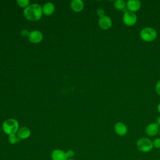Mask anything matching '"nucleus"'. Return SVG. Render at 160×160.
<instances>
[{"instance_id":"obj_3","label":"nucleus","mask_w":160,"mask_h":160,"mask_svg":"<svg viewBox=\"0 0 160 160\" xmlns=\"http://www.w3.org/2000/svg\"><path fill=\"white\" fill-rule=\"evenodd\" d=\"M136 147L139 151L144 153L149 152L154 148L152 141L149 138L146 137H142L138 139Z\"/></svg>"},{"instance_id":"obj_14","label":"nucleus","mask_w":160,"mask_h":160,"mask_svg":"<svg viewBox=\"0 0 160 160\" xmlns=\"http://www.w3.org/2000/svg\"><path fill=\"white\" fill-rule=\"evenodd\" d=\"M55 10V7L53 3L51 2H47L42 6V13L45 16H50L51 15Z\"/></svg>"},{"instance_id":"obj_1","label":"nucleus","mask_w":160,"mask_h":160,"mask_svg":"<svg viewBox=\"0 0 160 160\" xmlns=\"http://www.w3.org/2000/svg\"><path fill=\"white\" fill-rule=\"evenodd\" d=\"M42 6L38 3L29 4L23 11L24 18L31 21H36L39 20L42 16Z\"/></svg>"},{"instance_id":"obj_23","label":"nucleus","mask_w":160,"mask_h":160,"mask_svg":"<svg viewBox=\"0 0 160 160\" xmlns=\"http://www.w3.org/2000/svg\"><path fill=\"white\" fill-rule=\"evenodd\" d=\"M156 123L159 125V126L160 127V115L157 117V118H156Z\"/></svg>"},{"instance_id":"obj_19","label":"nucleus","mask_w":160,"mask_h":160,"mask_svg":"<svg viewBox=\"0 0 160 160\" xmlns=\"http://www.w3.org/2000/svg\"><path fill=\"white\" fill-rule=\"evenodd\" d=\"M66 156H67V158L68 159H71V158H72L74 156V151L71 150V149H69L68 151H67L66 152Z\"/></svg>"},{"instance_id":"obj_18","label":"nucleus","mask_w":160,"mask_h":160,"mask_svg":"<svg viewBox=\"0 0 160 160\" xmlns=\"http://www.w3.org/2000/svg\"><path fill=\"white\" fill-rule=\"evenodd\" d=\"M153 148L156 149H160V138H156L152 141Z\"/></svg>"},{"instance_id":"obj_9","label":"nucleus","mask_w":160,"mask_h":160,"mask_svg":"<svg viewBox=\"0 0 160 160\" xmlns=\"http://www.w3.org/2000/svg\"><path fill=\"white\" fill-rule=\"evenodd\" d=\"M115 133L119 136H124L128 132V127L122 122H118L114 126Z\"/></svg>"},{"instance_id":"obj_5","label":"nucleus","mask_w":160,"mask_h":160,"mask_svg":"<svg viewBox=\"0 0 160 160\" xmlns=\"http://www.w3.org/2000/svg\"><path fill=\"white\" fill-rule=\"evenodd\" d=\"M138 20L137 16L134 12L127 11L122 16V21L124 24L128 26H132L135 25Z\"/></svg>"},{"instance_id":"obj_24","label":"nucleus","mask_w":160,"mask_h":160,"mask_svg":"<svg viewBox=\"0 0 160 160\" xmlns=\"http://www.w3.org/2000/svg\"><path fill=\"white\" fill-rule=\"evenodd\" d=\"M157 110L158 111V112L160 114V102L158 104V107H157Z\"/></svg>"},{"instance_id":"obj_4","label":"nucleus","mask_w":160,"mask_h":160,"mask_svg":"<svg viewBox=\"0 0 160 160\" xmlns=\"http://www.w3.org/2000/svg\"><path fill=\"white\" fill-rule=\"evenodd\" d=\"M140 38L145 42H152L154 41L158 36L157 31L151 27H145L142 28L139 33Z\"/></svg>"},{"instance_id":"obj_8","label":"nucleus","mask_w":160,"mask_h":160,"mask_svg":"<svg viewBox=\"0 0 160 160\" xmlns=\"http://www.w3.org/2000/svg\"><path fill=\"white\" fill-rule=\"evenodd\" d=\"M99 26L103 30H108L110 29L112 25V22L111 19L108 16H104L103 17L99 18L98 20Z\"/></svg>"},{"instance_id":"obj_22","label":"nucleus","mask_w":160,"mask_h":160,"mask_svg":"<svg viewBox=\"0 0 160 160\" xmlns=\"http://www.w3.org/2000/svg\"><path fill=\"white\" fill-rule=\"evenodd\" d=\"M21 34H22V36H25L26 35L27 36H28L29 33L26 31V29H23V30L21 31Z\"/></svg>"},{"instance_id":"obj_13","label":"nucleus","mask_w":160,"mask_h":160,"mask_svg":"<svg viewBox=\"0 0 160 160\" xmlns=\"http://www.w3.org/2000/svg\"><path fill=\"white\" fill-rule=\"evenodd\" d=\"M70 6L74 12H79L82 11L84 8V2L82 0H72L71 2Z\"/></svg>"},{"instance_id":"obj_15","label":"nucleus","mask_w":160,"mask_h":160,"mask_svg":"<svg viewBox=\"0 0 160 160\" xmlns=\"http://www.w3.org/2000/svg\"><path fill=\"white\" fill-rule=\"evenodd\" d=\"M114 7L118 9L121 11H124L126 8V2L123 0H117L114 2Z\"/></svg>"},{"instance_id":"obj_2","label":"nucleus","mask_w":160,"mask_h":160,"mask_svg":"<svg viewBox=\"0 0 160 160\" xmlns=\"http://www.w3.org/2000/svg\"><path fill=\"white\" fill-rule=\"evenodd\" d=\"M2 129L4 132L9 136L11 134H16L19 130V122L14 118H9L5 120L2 124Z\"/></svg>"},{"instance_id":"obj_26","label":"nucleus","mask_w":160,"mask_h":160,"mask_svg":"<svg viewBox=\"0 0 160 160\" xmlns=\"http://www.w3.org/2000/svg\"><path fill=\"white\" fill-rule=\"evenodd\" d=\"M158 134H159V136H160V129H159V133H158Z\"/></svg>"},{"instance_id":"obj_10","label":"nucleus","mask_w":160,"mask_h":160,"mask_svg":"<svg viewBox=\"0 0 160 160\" xmlns=\"http://www.w3.org/2000/svg\"><path fill=\"white\" fill-rule=\"evenodd\" d=\"M141 2L139 0H128L126 2V8L129 11L136 12L139 10Z\"/></svg>"},{"instance_id":"obj_20","label":"nucleus","mask_w":160,"mask_h":160,"mask_svg":"<svg viewBox=\"0 0 160 160\" xmlns=\"http://www.w3.org/2000/svg\"><path fill=\"white\" fill-rule=\"evenodd\" d=\"M155 90H156V93L160 96V80L158 81L155 86Z\"/></svg>"},{"instance_id":"obj_16","label":"nucleus","mask_w":160,"mask_h":160,"mask_svg":"<svg viewBox=\"0 0 160 160\" xmlns=\"http://www.w3.org/2000/svg\"><path fill=\"white\" fill-rule=\"evenodd\" d=\"M8 140L10 144H16L18 142H19L21 139L18 138L17 134H11V135L8 136Z\"/></svg>"},{"instance_id":"obj_6","label":"nucleus","mask_w":160,"mask_h":160,"mask_svg":"<svg viewBox=\"0 0 160 160\" xmlns=\"http://www.w3.org/2000/svg\"><path fill=\"white\" fill-rule=\"evenodd\" d=\"M28 38L31 42L37 44L42 41L43 39V34L39 30H32L29 32Z\"/></svg>"},{"instance_id":"obj_17","label":"nucleus","mask_w":160,"mask_h":160,"mask_svg":"<svg viewBox=\"0 0 160 160\" xmlns=\"http://www.w3.org/2000/svg\"><path fill=\"white\" fill-rule=\"evenodd\" d=\"M16 2L19 7L25 9L29 5L30 2L29 0H18Z\"/></svg>"},{"instance_id":"obj_11","label":"nucleus","mask_w":160,"mask_h":160,"mask_svg":"<svg viewBox=\"0 0 160 160\" xmlns=\"http://www.w3.org/2000/svg\"><path fill=\"white\" fill-rule=\"evenodd\" d=\"M52 160H67L68 158L66 152L60 149L53 150L51 154Z\"/></svg>"},{"instance_id":"obj_7","label":"nucleus","mask_w":160,"mask_h":160,"mask_svg":"<svg viewBox=\"0 0 160 160\" xmlns=\"http://www.w3.org/2000/svg\"><path fill=\"white\" fill-rule=\"evenodd\" d=\"M159 129L160 128L156 122H151L146 126L145 132L148 136L153 137L159 133Z\"/></svg>"},{"instance_id":"obj_25","label":"nucleus","mask_w":160,"mask_h":160,"mask_svg":"<svg viewBox=\"0 0 160 160\" xmlns=\"http://www.w3.org/2000/svg\"><path fill=\"white\" fill-rule=\"evenodd\" d=\"M67 160H74V159H73L72 158H71V159H68Z\"/></svg>"},{"instance_id":"obj_21","label":"nucleus","mask_w":160,"mask_h":160,"mask_svg":"<svg viewBox=\"0 0 160 160\" xmlns=\"http://www.w3.org/2000/svg\"><path fill=\"white\" fill-rule=\"evenodd\" d=\"M97 14H98V15L99 16V18H101V17H103V16H105V15H104V9H102V8H99V9H98V11H97Z\"/></svg>"},{"instance_id":"obj_12","label":"nucleus","mask_w":160,"mask_h":160,"mask_svg":"<svg viewBox=\"0 0 160 160\" xmlns=\"http://www.w3.org/2000/svg\"><path fill=\"white\" fill-rule=\"evenodd\" d=\"M31 130L28 127H22L19 129L16 134L18 138L21 139H26L31 136Z\"/></svg>"}]
</instances>
